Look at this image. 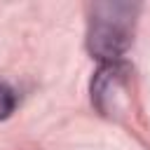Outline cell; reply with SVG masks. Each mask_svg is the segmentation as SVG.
Returning a JSON list of instances; mask_svg holds the SVG:
<instances>
[{"label": "cell", "instance_id": "obj_1", "mask_svg": "<svg viewBox=\"0 0 150 150\" xmlns=\"http://www.w3.org/2000/svg\"><path fill=\"white\" fill-rule=\"evenodd\" d=\"M138 5L131 2H96L89 14L87 47L103 63L120 61L134 40Z\"/></svg>", "mask_w": 150, "mask_h": 150}, {"label": "cell", "instance_id": "obj_3", "mask_svg": "<svg viewBox=\"0 0 150 150\" xmlns=\"http://www.w3.org/2000/svg\"><path fill=\"white\" fill-rule=\"evenodd\" d=\"M14 108H16V94H14V89L9 84L0 82V120L9 117L14 112Z\"/></svg>", "mask_w": 150, "mask_h": 150}, {"label": "cell", "instance_id": "obj_2", "mask_svg": "<svg viewBox=\"0 0 150 150\" xmlns=\"http://www.w3.org/2000/svg\"><path fill=\"white\" fill-rule=\"evenodd\" d=\"M129 84V68L122 61L103 63L98 73L91 80V103L98 108V112L112 117L124 105V94Z\"/></svg>", "mask_w": 150, "mask_h": 150}]
</instances>
